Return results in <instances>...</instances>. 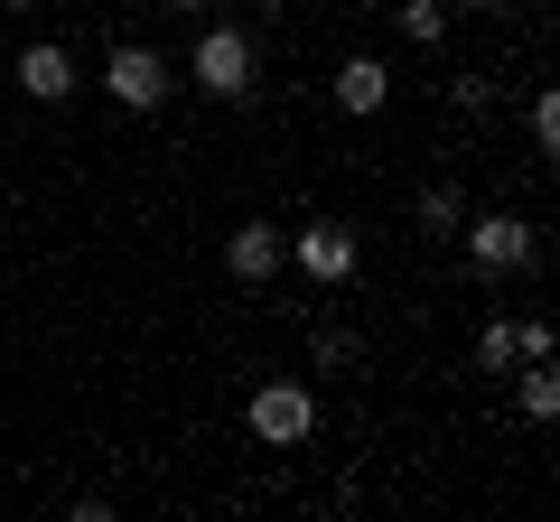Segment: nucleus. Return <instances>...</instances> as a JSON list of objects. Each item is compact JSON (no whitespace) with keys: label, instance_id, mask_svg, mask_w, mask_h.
Masks as SVG:
<instances>
[{"label":"nucleus","instance_id":"obj_15","mask_svg":"<svg viewBox=\"0 0 560 522\" xmlns=\"http://www.w3.org/2000/svg\"><path fill=\"white\" fill-rule=\"evenodd\" d=\"M458 10H504V0H458Z\"/></svg>","mask_w":560,"mask_h":522},{"label":"nucleus","instance_id":"obj_14","mask_svg":"<svg viewBox=\"0 0 560 522\" xmlns=\"http://www.w3.org/2000/svg\"><path fill=\"white\" fill-rule=\"evenodd\" d=\"M448 103H458V112H486V103H495V75H458V84H448Z\"/></svg>","mask_w":560,"mask_h":522},{"label":"nucleus","instance_id":"obj_18","mask_svg":"<svg viewBox=\"0 0 560 522\" xmlns=\"http://www.w3.org/2000/svg\"><path fill=\"white\" fill-rule=\"evenodd\" d=\"M253 10H280V0H253Z\"/></svg>","mask_w":560,"mask_h":522},{"label":"nucleus","instance_id":"obj_3","mask_svg":"<svg viewBox=\"0 0 560 522\" xmlns=\"http://www.w3.org/2000/svg\"><path fill=\"white\" fill-rule=\"evenodd\" d=\"M187 66H197V84H206L215 103L253 94V38H243V28H206V38H197V57H187Z\"/></svg>","mask_w":560,"mask_h":522},{"label":"nucleus","instance_id":"obj_2","mask_svg":"<svg viewBox=\"0 0 560 522\" xmlns=\"http://www.w3.org/2000/svg\"><path fill=\"white\" fill-rule=\"evenodd\" d=\"M103 94H113L121 112H160L168 103V57L160 47H113V57H103Z\"/></svg>","mask_w":560,"mask_h":522},{"label":"nucleus","instance_id":"obj_1","mask_svg":"<svg viewBox=\"0 0 560 522\" xmlns=\"http://www.w3.org/2000/svg\"><path fill=\"white\" fill-rule=\"evenodd\" d=\"M243 420H253L261 448H300L308 429H318V392H308V382H261Z\"/></svg>","mask_w":560,"mask_h":522},{"label":"nucleus","instance_id":"obj_5","mask_svg":"<svg viewBox=\"0 0 560 522\" xmlns=\"http://www.w3.org/2000/svg\"><path fill=\"white\" fill-rule=\"evenodd\" d=\"M280 261H290V234H280V224H234V234H224V271H234L243 289H261V281H280Z\"/></svg>","mask_w":560,"mask_h":522},{"label":"nucleus","instance_id":"obj_7","mask_svg":"<svg viewBox=\"0 0 560 522\" xmlns=\"http://www.w3.org/2000/svg\"><path fill=\"white\" fill-rule=\"evenodd\" d=\"M393 103V66L383 57H346L337 66V112H383Z\"/></svg>","mask_w":560,"mask_h":522},{"label":"nucleus","instance_id":"obj_4","mask_svg":"<svg viewBox=\"0 0 560 522\" xmlns=\"http://www.w3.org/2000/svg\"><path fill=\"white\" fill-rule=\"evenodd\" d=\"M458 242H467L477 271H523V261L541 252V234H533L523 215H477V224H458Z\"/></svg>","mask_w":560,"mask_h":522},{"label":"nucleus","instance_id":"obj_6","mask_svg":"<svg viewBox=\"0 0 560 522\" xmlns=\"http://www.w3.org/2000/svg\"><path fill=\"white\" fill-rule=\"evenodd\" d=\"M290 261H300L308 281H355V234H346V224H300V234H290Z\"/></svg>","mask_w":560,"mask_h":522},{"label":"nucleus","instance_id":"obj_11","mask_svg":"<svg viewBox=\"0 0 560 522\" xmlns=\"http://www.w3.org/2000/svg\"><path fill=\"white\" fill-rule=\"evenodd\" d=\"M393 20H401V38H411V47H440L448 38V10H440V0H401Z\"/></svg>","mask_w":560,"mask_h":522},{"label":"nucleus","instance_id":"obj_17","mask_svg":"<svg viewBox=\"0 0 560 522\" xmlns=\"http://www.w3.org/2000/svg\"><path fill=\"white\" fill-rule=\"evenodd\" d=\"M168 10H206V0H168Z\"/></svg>","mask_w":560,"mask_h":522},{"label":"nucleus","instance_id":"obj_13","mask_svg":"<svg viewBox=\"0 0 560 522\" xmlns=\"http://www.w3.org/2000/svg\"><path fill=\"white\" fill-rule=\"evenodd\" d=\"M533 150L560 159V94H533Z\"/></svg>","mask_w":560,"mask_h":522},{"label":"nucleus","instance_id":"obj_9","mask_svg":"<svg viewBox=\"0 0 560 522\" xmlns=\"http://www.w3.org/2000/svg\"><path fill=\"white\" fill-rule=\"evenodd\" d=\"M514 382H523V392H514V402H523V420H551V411H560V373H551V355L514 364Z\"/></svg>","mask_w":560,"mask_h":522},{"label":"nucleus","instance_id":"obj_10","mask_svg":"<svg viewBox=\"0 0 560 522\" xmlns=\"http://www.w3.org/2000/svg\"><path fill=\"white\" fill-rule=\"evenodd\" d=\"M477 364H486V373H514V364H523V318H486L477 327Z\"/></svg>","mask_w":560,"mask_h":522},{"label":"nucleus","instance_id":"obj_12","mask_svg":"<svg viewBox=\"0 0 560 522\" xmlns=\"http://www.w3.org/2000/svg\"><path fill=\"white\" fill-rule=\"evenodd\" d=\"M458 224H467L458 187H420V234H458Z\"/></svg>","mask_w":560,"mask_h":522},{"label":"nucleus","instance_id":"obj_16","mask_svg":"<svg viewBox=\"0 0 560 522\" xmlns=\"http://www.w3.org/2000/svg\"><path fill=\"white\" fill-rule=\"evenodd\" d=\"M0 10H38V0H0Z\"/></svg>","mask_w":560,"mask_h":522},{"label":"nucleus","instance_id":"obj_8","mask_svg":"<svg viewBox=\"0 0 560 522\" xmlns=\"http://www.w3.org/2000/svg\"><path fill=\"white\" fill-rule=\"evenodd\" d=\"M20 94H28V103H66V94H75V57L38 38V47L20 57Z\"/></svg>","mask_w":560,"mask_h":522}]
</instances>
